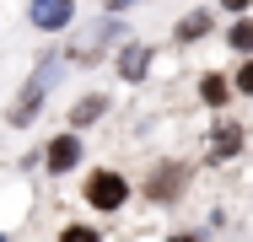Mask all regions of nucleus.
Masks as SVG:
<instances>
[{"label": "nucleus", "mask_w": 253, "mask_h": 242, "mask_svg": "<svg viewBox=\"0 0 253 242\" xmlns=\"http://www.w3.org/2000/svg\"><path fill=\"white\" fill-rule=\"evenodd\" d=\"M124 199H129V183H124L119 172H92V178H86V204H92V210H119Z\"/></svg>", "instance_id": "f257e3e1"}, {"label": "nucleus", "mask_w": 253, "mask_h": 242, "mask_svg": "<svg viewBox=\"0 0 253 242\" xmlns=\"http://www.w3.org/2000/svg\"><path fill=\"white\" fill-rule=\"evenodd\" d=\"M49 81H54V59L22 86V97H16V108H11V124H27L33 113H38V102H43V92H49Z\"/></svg>", "instance_id": "f03ea898"}, {"label": "nucleus", "mask_w": 253, "mask_h": 242, "mask_svg": "<svg viewBox=\"0 0 253 242\" xmlns=\"http://www.w3.org/2000/svg\"><path fill=\"white\" fill-rule=\"evenodd\" d=\"M70 11H76L70 0H33V11H27V16H33L43 33H54V27H65V22H70Z\"/></svg>", "instance_id": "7ed1b4c3"}, {"label": "nucleus", "mask_w": 253, "mask_h": 242, "mask_svg": "<svg viewBox=\"0 0 253 242\" xmlns=\"http://www.w3.org/2000/svg\"><path fill=\"white\" fill-rule=\"evenodd\" d=\"M178 183H183V167L162 161V167L151 172V183H146V194H151V199H172V189H178Z\"/></svg>", "instance_id": "20e7f679"}, {"label": "nucleus", "mask_w": 253, "mask_h": 242, "mask_svg": "<svg viewBox=\"0 0 253 242\" xmlns=\"http://www.w3.org/2000/svg\"><path fill=\"white\" fill-rule=\"evenodd\" d=\"M81 161V140L76 135H59V140L49 145V172H65V167H76Z\"/></svg>", "instance_id": "39448f33"}, {"label": "nucleus", "mask_w": 253, "mask_h": 242, "mask_svg": "<svg viewBox=\"0 0 253 242\" xmlns=\"http://www.w3.org/2000/svg\"><path fill=\"white\" fill-rule=\"evenodd\" d=\"M146 65H151V48H124L119 76H124V81H140V76H146Z\"/></svg>", "instance_id": "423d86ee"}, {"label": "nucleus", "mask_w": 253, "mask_h": 242, "mask_svg": "<svg viewBox=\"0 0 253 242\" xmlns=\"http://www.w3.org/2000/svg\"><path fill=\"white\" fill-rule=\"evenodd\" d=\"M215 151H210V156H215V161H221V156H237V145H243V129H237V124H221V129H215Z\"/></svg>", "instance_id": "0eeeda50"}, {"label": "nucleus", "mask_w": 253, "mask_h": 242, "mask_svg": "<svg viewBox=\"0 0 253 242\" xmlns=\"http://www.w3.org/2000/svg\"><path fill=\"white\" fill-rule=\"evenodd\" d=\"M200 97H205V102H210V108H221V102L232 97V86H226L221 76H205V81H200Z\"/></svg>", "instance_id": "6e6552de"}, {"label": "nucleus", "mask_w": 253, "mask_h": 242, "mask_svg": "<svg viewBox=\"0 0 253 242\" xmlns=\"http://www.w3.org/2000/svg\"><path fill=\"white\" fill-rule=\"evenodd\" d=\"M226 43L237 48V54H248V48H253V22H237V27L226 33Z\"/></svg>", "instance_id": "1a4fd4ad"}, {"label": "nucleus", "mask_w": 253, "mask_h": 242, "mask_svg": "<svg viewBox=\"0 0 253 242\" xmlns=\"http://www.w3.org/2000/svg\"><path fill=\"white\" fill-rule=\"evenodd\" d=\"M102 108H108L102 97H86V102H81V108L70 113V124H92V119H97V113H102Z\"/></svg>", "instance_id": "9d476101"}, {"label": "nucleus", "mask_w": 253, "mask_h": 242, "mask_svg": "<svg viewBox=\"0 0 253 242\" xmlns=\"http://www.w3.org/2000/svg\"><path fill=\"white\" fill-rule=\"evenodd\" d=\"M205 27H210V16H205V11H194V16H189V22H183V27H178V38H183V43H189V38H200Z\"/></svg>", "instance_id": "9b49d317"}, {"label": "nucleus", "mask_w": 253, "mask_h": 242, "mask_svg": "<svg viewBox=\"0 0 253 242\" xmlns=\"http://www.w3.org/2000/svg\"><path fill=\"white\" fill-rule=\"evenodd\" d=\"M59 242H97V232H92V226H65Z\"/></svg>", "instance_id": "f8f14e48"}, {"label": "nucleus", "mask_w": 253, "mask_h": 242, "mask_svg": "<svg viewBox=\"0 0 253 242\" xmlns=\"http://www.w3.org/2000/svg\"><path fill=\"white\" fill-rule=\"evenodd\" d=\"M237 92H248V97H253V59L237 70Z\"/></svg>", "instance_id": "ddd939ff"}, {"label": "nucleus", "mask_w": 253, "mask_h": 242, "mask_svg": "<svg viewBox=\"0 0 253 242\" xmlns=\"http://www.w3.org/2000/svg\"><path fill=\"white\" fill-rule=\"evenodd\" d=\"M221 5H226V11H243V5H248V0H221Z\"/></svg>", "instance_id": "4468645a"}, {"label": "nucleus", "mask_w": 253, "mask_h": 242, "mask_svg": "<svg viewBox=\"0 0 253 242\" xmlns=\"http://www.w3.org/2000/svg\"><path fill=\"white\" fill-rule=\"evenodd\" d=\"M172 242H200V237H189V232H178V237H172Z\"/></svg>", "instance_id": "2eb2a0df"}]
</instances>
